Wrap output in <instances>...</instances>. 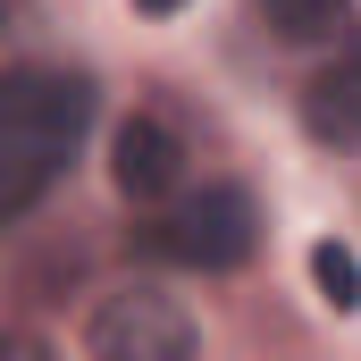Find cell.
I'll return each mask as SVG.
<instances>
[{"instance_id":"cell-5","label":"cell","mask_w":361,"mask_h":361,"mask_svg":"<svg viewBox=\"0 0 361 361\" xmlns=\"http://www.w3.org/2000/svg\"><path fill=\"white\" fill-rule=\"evenodd\" d=\"M302 126H311V143H361V59H336L311 76Z\"/></svg>"},{"instance_id":"cell-8","label":"cell","mask_w":361,"mask_h":361,"mask_svg":"<svg viewBox=\"0 0 361 361\" xmlns=\"http://www.w3.org/2000/svg\"><path fill=\"white\" fill-rule=\"evenodd\" d=\"M51 177H59V169H42V160H25L17 143H0V219H25Z\"/></svg>"},{"instance_id":"cell-10","label":"cell","mask_w":361,"mask_h":361,"mask_svg":"<svg viewBox=\"0 0 361 361\" xmlns=\"http://www.w3.org/2000/svg\"><path fill=\"white\" fill-rule=\"evenodd\" d=\"M0 25H8V0H0Z\"/></svg>"},{"instance_id":"cell-2","label":"cell","mask_w":361,"mask_h":361,"mask_svg":"<svg viewBox=\"0 0 361 361\" xmlns=\"http://www.w3.org/2000/svg\"><path fill=\"white\" fill-rule=\"evenodd\" d=\"M252 244H261V210H252L244 185H210V193H193L177 219L160 227V252L185 261V269H244Z\"/></svg>"},{"instance_id":"cell-1","label":"cell","mask_w":361,"mask_h":361,"mask_svg":"<svg viewBox=\"0 0 361 361\" xmlns=\"http://www.w3.org/2000/svg\"><path fill=\"white\" fill-rule=\"evenodd\" d=\"M92 126V85L59 76V68H17L0 76V143H17L42 169H68V152Z\"/></svg>"},{"instance_id":"cell-4","label":"cell","mask_w":361,"mask_h":361,"mask_svg":"<svg viewBox=\"0 0 361 361\" xmlns=\"http://www.w3.org/2000/svg\"><path fill=\"white\" fill-rule=\"evenodd\" d=\"M185 169V143L169 118H126L118 126V143H109V177H118V193L126 202H160L169 185H177Z\"/></svg>"},{"instance_id":"cell-6","label":"cell","mask_w":361,"mask_h":361,"mask_svg":"<svg viewBox=\"0 0 361 361\" xmlns=\"http://www.w3.org/2000/svg\"><path fill=\"white\" fill-rule=\"evenodd\" d=\"M311 286H319V302L328 311H361V261L328 235V244H311Z\"/></svg>"},{"instance_id":"cell-9","label":"cell","mask_w":361,"mask_h":361,"mask_svg":"<svg viewBox=\"0 0 361 361\" xmlns=\"http://www.w3.org/2000/svg\"><path fill=\"white\" fill-rule=\"evenodd\" d=\"M135 8H143V17H177L185 0H135Z\"/></svg>"},{"instance_id":"cell-3","label":"cell","mask_w":361,"mask_h":361,"mask_svg":"<svg viewBox=\"0 0 361 361\" xmlns=\"http://www.w3.org/2000/svg\"><path fill=\"white\" fill-rule=\"evenodd\" d=\"M85 345L101 361H185L202 336H193V319H185L169 294H109L101 311H92V328H85Z\"/></svg>"},{"instance_id":"cell-7","label":"cell","mask_w":361,"mask_h":361,"mask_svg":"<svg viewBox=\"0 0 361 361\" xmlns=\"http://www.w3.org/2000/svg\"><path fill=\"white\" fill-rule=\"evenodd\" d=\"M261 8H269V25L286 42H328L345 25V0H261Z\"/></svg>"}]
</instances>
